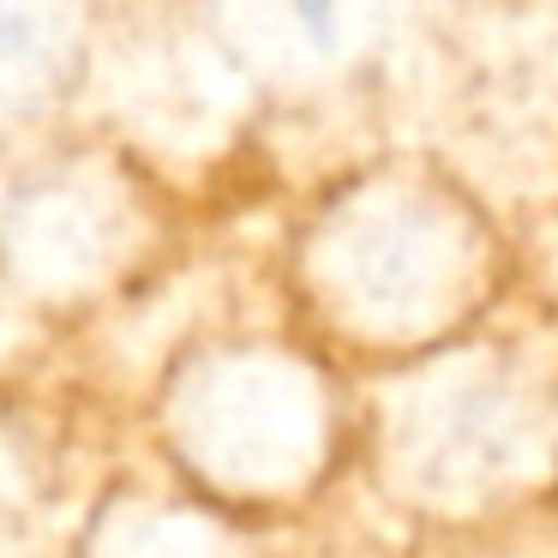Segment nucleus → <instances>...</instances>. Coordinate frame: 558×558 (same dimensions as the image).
<instances>
[{
	"label": "nucleus",
	"mask_w": 558,
	"mask_h": 558,
	"mask_svg": "<svg viewBox=\"0 0 558 558\" xmlns=\"http://www.w3.org/2000/svg\"><path fill=\"white\" fill-rule=\"evenodd\" d=\"M289 541L162 469V481L102 486L73 517L61 558H289Z\"/></svg>",
	"instance_id": "obj_1"
},
{
	"label": "nucleus",
	"mask_w": 558,
	"mask_h": 558,
	"mask_svg": "<svg viewBox=\"0 0 558 558\" xmlns=\"http://www.w3.org/2000/svg\"><path fill=\"white\" fill-rule=\"evenodd\" d=\"M289 558H414V541H385V534H313L289 541Z\"/></svg>",
	"instance_id": "obj_2"
},
{
	"label": "nucleus",
	"mask_w": 558,
	"mask_h": 558,
	"mask_svg": "<svg viewBox=\"0 0 558 558\" xmlns=\"http://www.w3.org/2000/svg\"><path fill=\"white\" fill-rule=\"evenodd\" d=\"M294 13L318 31V25H330V0H294Z\"/></svg>",
	"instance_id": "obj_3"
}]
</instances>
